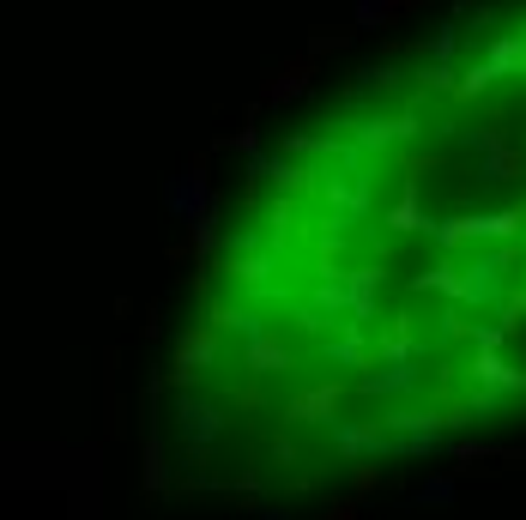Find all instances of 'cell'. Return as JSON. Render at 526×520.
I'll return each mask as SVG.
<instances>
[{
	"mask_svg": "<svg viewBox=\"0 0 526 520\" xmlns=\"http://www.w3.org/2000/svg\"><path fill=\"white\" fill-rule=\"evenodd\" d=\"M267 520H285V514H267Z\"/></svg>",
	"mask_w": 526,
	"mask_h": 520,
	"instance_id": "6da1fadb",
	"label": "cell"
}]
</instances>
